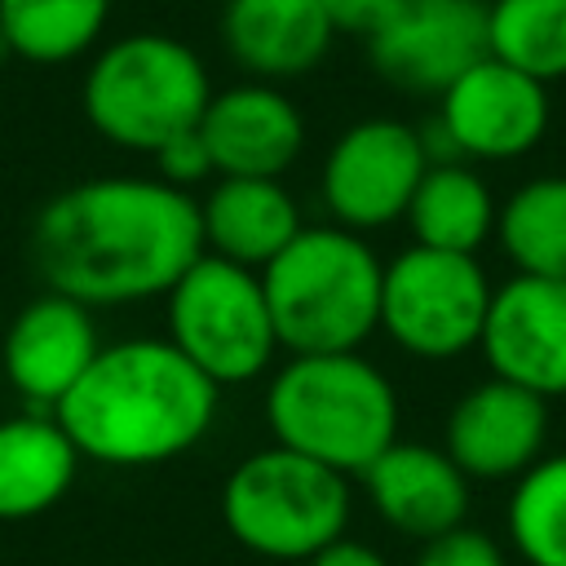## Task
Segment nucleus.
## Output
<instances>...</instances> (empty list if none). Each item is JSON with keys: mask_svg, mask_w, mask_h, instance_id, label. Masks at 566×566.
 I'll use <instances>...</instances> for the list:
<instances>
[{"mask_svg": "<svg viewBox=\"0 0 566 566\" xmlns=\"http://www.w3.org/2000/svg\"><path fill=\"white\" fill-rule=\"evenodd\" d=\"M13 57V49H9V40H4V31H0V66Z\"/></svg>", "mask_w": 566, "mask_h": 566, "instance_id": "nucleus-29", "label": "nucleus"}, {"mask_svg": "<svg viewBox=\"0 0 566 566\" xmlns=\"http://www.w3.org/2000/svg\"><path fill=\"white\" fill-rule=\"evenodd\" d=\"M261 407L274 447L340 478H358L389 442H398V389L358 349L287 354V363L274 367Z\"/></svg>", "mask_w": 566, "mask_h": 566, "instance_id": "nucleus-3", "label": "nucleus"}, {"mask_svg": "<svg viewBox=\"0 0 566 566\" xmlns=\"http://www.w3.org/2000/svg\"><path fill=\"white\" fill-rule=\"evenodd\" d=\"M486 53L544 88L566 80V0H491Z\"/></svg>", "mask_w": 566, "mask_h": 566, "instance_id": "nucleus-23", "label": "nucleus"}, {"mask_svg": "<svg viewBox=\"0 0 566 566\" xmlns=\"http://www.w3.org/2000/svg\"><path fill=\"white\" fill-rule=\"evenodd\" d=\"M349 509V478L274 442L243 455L221 482L230 539L265 562H310L345 535Z\"/></svg>", "mask_w": 566, "mask_h": 566, "instance_id": "nucleus-6", "label": "nucleus"}, {"mask_svg": "<svg viewBox=\"0 0 566 566\" xmlns=\"http://www.w3.org/2000/svg\"><path fill=\"white\" fill-rule=\"evenodd\" d=\"M221 389L199 376L168 336H128L102 345L53 420L80 460L106 469H155L203 442Z\"/></svg>", "mask_w": 566, "mask_h": 566, "instance_id": "nucleus-2", "label": "nucleus"}, {"mask_svg": "<svg viewBox=\"0 0 566 566\" xmlns=\"http://www.w3.org/2000/svg\"><path fill=\"white\" fill-rule=\"evenodd\" d=\"M217 4H226V0H217Z\"/></svg>", "mask_w": 566, "mask_h": 566, "instance_id": "nucleus-30", "label": "nucleus"}, {"mask_svg": "<svg viewBox=\"0 0 566 566\" xmlns=\"http://www.w3.org/2000/svg\"><path fill=\"white\" fill-rule=\"evenodd\" d=\"M150 159H155V177L168 181V186H177V190H186V195H190V186H203L208 177H217L199 128L186 133V137H177V142H168V146L155 150Z\"/></svg>", "mask_w": 566, "mask_h": 566, "instance_id": "nucleus-26", "label": "nucleus"}, {"mask_svg": "<svg viewBox=\"0 0 566 566\" xmlns=\"http://www.w3.org/2000/svg\"><path fill=\"white\" fill-rule=\"evenodd\" d=\"M199 137L217 177H283L305 150V115L279 84L239 80L212 88Z\"/></svg>", "mask_w": 566, "mask_h": 566, "instance_id": "nucleus-15", "label": "nucleus"}, {"mask_svg": "<svg viewBox=\"0 0 566 566\" xmlns=\"http://www.w3.org/2000/svg\"><path fill=\"white\" fill-rule=\"evenodd\" d=\"M495 239L517 274L566 279V172L522 181L500 203Z\"/></svg>", "mask_w": 566, "mask_h": 566, "instance_id": "nucleus-22", "label": "nucleus"}, {"mask_svg": "<svg viewBox=\"0 0 566 566\" xmlns=\"http://www.w3.org/2000/svg\"><path fill=\"white\" fill-rule=\"evenodd\" d=\"M111 0H0V31L13 57L66 66L102 44Z\"/></svg>", "mask_w": 566, "mask_h": 566, "instance_id": "nucleus-21", "label": "nucleus"}, {"mask_svg": "<svg viewBox=\"0 0 566 566\" xmlns=\"http://www.w3.org/2000/svg\"><path fill=\"white\" fill-rule=\"evenodd\" d=\"M491 376L531 394H566V279L513 274L491 292V310L478 340Z\"/></svg>", "mask_w": 566, "mask_h": 566, "instance_id": "nucleus-12", "label": "nucleus"}, {"mask_svg": "<svg viewBox=\"0 0 566 566\" xmlns=\"http://www.w3.org/2000/svg\"><path fill=\"white\" fill-rule=\"evenodd\" d=\"M376 75L416 97H442L486 57V0H402L367 40Z\"/></svg>", "mask_w": 566, "mask_h": 566, "instance_id": "nucleus-11", "label": "nucleus"}, {"mask_svg": "<svg viewBox=\"0 0 566 566\" xmlns=\"http://www.w3.org/2000/svg\"><path fill=\"white\" fill-rule=\"evenodd\" d=\"M80 451L53 411H22L0 420V522H31L49 513L75 482Z\"/></svg>", "mask_w": 566, "mask_h": 566, "instance_id": "nucleus-19", "label": "nucleus"}, {"mask_svg": "<svg viewBox=\"0 0 566 566\" xmlns=\"http://www.w3.org/2000/svg\"><path fill=\"white\" fill-rule=\"evenodd\" d=\"M385 261L371 243L340 226H305L265 270V305L279 349L345 354L380 332Z\"/></svg>", "mask_w": 566, "mask_h": 566, "instance_id": "nucleus-4", "label": "nucleus"}, {"mask_svg": "<svg viewBox=\"0 0 566 566\" xmlns=\"http://www.w3.org/2000/svg\"><path fill=\"white\" fill-rule=\"evenodd\" d=\"M208 102L212 80L203 57L164 31H133L97 44L80 84L88 128L102 142L137 155H155L195 133Z\"/></svg>", "mask_w": 566, "mask_h": 566, "instance_id": "nucleus-5", "label": "nucleus"}, {"mask_svg": "<svg viewBox=\"0 0 566 566\" xmlns=\"http://www.w3.org/2000/svg\"><path fill=\"white\" fill-rule=\"evenodd\" d=\"M203 256L195 195L159 177H88L31 221V265L49 292L88 310L168 296Z\"/></svg>", "mask_w": 566, "mask_h": 566, "instance_id": "nucleus-1", "label": "nucleus"}, {"mask_svg": "<svg viewBox=\"0 0 566 566\" xmlns=\"http://www.w3.org/2000/svg\"><path fill=\"white\" fill-rule=\"evenodd\" d=\"M509 539L526 566H566V455L535 460L509 495Z\"/></svg>", "mask_w": 566, "mask_h": 566, "instance_id": "nucleus-24", "label": "nucleus"}, {"mask_svg": "<svg viewBox=\"0 0 566 566\" xmlns=\"http://www.w3.org/2000/svg\"><path fill=\"white\" fill-rule=\"evenodd\" d=\"M491 279L478 256L402 248L380 274V332L411 358H460L482 340Z\"/></svg>", "mask_w": 566, "mask_h": 566, "instance_id": "nucleus-8", "label": "nucleus"}, {"mask_svg": "<svg viewBox=\"0 0 566 566\" xmlns=\"http://www.w3.org/2000/svg\"><path fill=\"white\" fill-rule=\"evenodd\" d=\"M402 0H318L332 35H358V40H371L394 13H398Z\"/></svg>", "mask_w": 566, "mask_h": 566, "instance_id": "nucleus-27", "label": "nucleus"}, {"mask_svg": "<svg viewBox=\"0 0 566 566\" xmlns=\"http://www.w3.org/2000/svg\"><path fill=\"white\" fill-rule=\"evenodd\" d=\"M97 354L102 340L93 310L49 287L13 314L0 340L4 380L27 402V411H53Z\"/></svg>", "mask_w": 566, "mask_h": 566, "instance_id": "nucleus-13", "label": "nucleus"}, {"mask_svg": "<svg viewBox=\"0 0 566 566\" xmlns=\"http://www.w3.org/2000/svg\"><path fill=\"white\" fill-rule=\"evenodd\" d=\"M429 168L420 128L371 115L349 124L323 155L318 195L340 230H380L407 217V203Z\"/></svg>", "mask_w": 566, "mask_h": 566, "instance_id": "nucleus-10", "label": "nucleus"}, {"mask_svg": "<svg viewBox=\"0 0 566 566\" xmlns=\"http://www.w3.org/2000/svg\"><path fill=\"white\" fill-rule=\"evenodd\" d=\"M376 517L411 539H433L464 526L469 513V478L442 447L429 442H389L358 473Z\"/></svg>", "mask_w": 566, "mask_h": 566, "instance_id": "nucleus-16", "label": "nucleus"}, {"mask_svg": "<svg viewBox=\"0 0 566 566\" xmlns=\"http://www.w3.org/2000/svg\"><path fill=\"white\" fill-rule=\"evenodd\" d=\"M301 566H389V557H385L380 548L363 544V539H349V535H340L336 544L318 548V553H314L310 562H301Z\"/></svg>", "mask_w": 566, "mask_h": 566, "instance_id": "nucleus-28", "label": "nucleus"}, {"mask_svg": "<svg viewBox=\"0 0 566 566\" xmlns=\"http://www.w3.org/2000/svg\"><path fill=\"white\" fill-rule=\"evenodd\" d=\"M416 566H509V562H504V548L486 531L455 526L447 535L424 539Z\"/></svg>", "mask_w": 566, "mask_h": 566, "instance_id": "nucleus-25", "label": "nucleus"}, {"mask_svg": "<svg viewBox=\"0 0 566 566\" xmlns=\"http://www.w3.org/2000/svg\"><path fill=\"white\" fill-rule=\"evenodd\" d=\"M332 27L318 0H226L221 44L230 62L261 84L314 71L332 49Z\"/></svg>", "mask_w": 566, "mask_h": 566, "instance_id": "nucleus-18", "label": "nucleus"}, {"mask_svg": "<svg viewBox=\"0 0 566 566\" xmlns=\"http://www.w3.org/2000/svg\"><path fill=\"white\" fill-rule=\"evenodd\" d=\"M544 438L548 402L522 385L491 376L455 398L442 429V451L469 482H500L522 478L539 460Z\"/></svg>", "mask_w": 566, "mask_h": 566, "instance_id": "nucleus-14", "label": "nucleus"}, {"mask_svg": "<svg viewBox=\"0 0 566 566\" xmlns=\"http://www.w3.org/2000/svg\"><path fill=\"white\" fill-rule=\"evenodd\" d=\"M500 203L491 186L478 177L473 164H429L411 203H407V226L411 243L438 248V252H460L478 256V248L495 234Z\"/></svg>", "mask_w": 566, "mask_h": 566, "instance_id": "nucleus-20", "label": "nucleus"}, {"mask_svg": "<svg viewBox=\"0 0 566 566\" xmlns=\"http://www.w3.org/2000/svg\"><path fill=\"white\" fill-rule=\"evenodd\" d=\"M548 133V88L491 53L469 66L442 97L429 128H420L429 164L517 159Z\"/></svg>", "mask_w": 566, "mask_h": 566, "instance_id": "nucleus-9", "label": "nucleus"}, {"mask_svg": "<svg viewBox=\"0 0 566 566\" xmlns=\"http://www.w3.org/2000/svg\"><path fill=\"white\" fill-rule=\"evenodd\" d=\"M195 203L203 252L256 274L305 230L301 208L279 177H217Z\"/></svg>", "mask_w": 566, "mask_h": 566, "instance_id": "nucleus-17", "label": "nucleus"}, {"mask_svg": "<svg viewBox=\"0 0 566 566\" xmlns=\"http://www.w3.org/2000/svg\"><path fill=\"white\" fill-rule=\"evenodd\" d=\"M164 323L168 345L217 389L256 380L279 354L261 274L208 252L168 287Z\"/></svg>", "mask_w": 566, "mask_h": 566, "instance_id": "nucleus-7", "label": "nucleus"}]
</instances>
